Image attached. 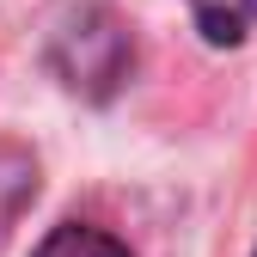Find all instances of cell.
Masks as SVG:
<instances>
[{"mask_svg": "<svg viewBox=\"0 0 257 257\" xmlns=\"http://www.w3.org/2000/svg\"><path fill=\"white\" fill-rule=\"evenodd\" d=\"M37 257H128V251L110 233H98V227H55L37 245Z\"/></svg>", "mask_w": 257, "mask_h": 257, "instance_id": "obj_3", "label": "cell"}, {"mask_svg": "<svg viewBox=\"0 0 257 257\" xmlns=\"http://www.w3.org/2000/svg\"><path fill=\"white\" fill-rule=\"evenodd\" d=\"M31 196H37V166H31L19 147H0V245H7L13 220L25 214Z\"/></svg>", "mask_w": 257, "mask_h": 257, "instance_id": "obj_1", "label": "cell"}, {"mask_svg": "<svg viewBox=\"0 0 257 257\" xmlns=\"http://www.w3.org/2000/svg\"><path fill=\"white\" fill-rule=\"evenodd\" d=\"M208 43H245L257 31V0H190Z\"/></svg>", "mask_w": 257, "mask_h": 257, "instance_id": "obj_2", "label": "cell"}]
</instances>
